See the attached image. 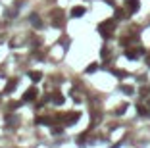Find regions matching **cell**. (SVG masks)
<instances>
[{"label":"cell","mask_w":150,"mask_h":148,"mask_svg":"<svg viewBox=\"0 0 150 148\" xmlns=\"http://www.w3.org/2000/svg\"><path fill=\"white\" fill-rule=\"evenodd\" d=\"M114 27H116V23H114V20H110L108 23H102V25L98 27V29H100V33H104V31H106V35H108V33H110Z\"/></svg>","instance_id":"cell-1"},{"label":"cell","mask_w":150,"mask_h":148,"mask_svg":"<svg viewBox=\"0 0 150 148\" xmlns=\"http://www.w3.org/2000/svg\"><path fill=\"white\" fill-rule=\"evenodd\" d=\"M125 2H127L129 12H137V10H139V0H125Z\"/></svg>","instance_id":"cell-2"},{"label":"cell","mask_w":150,"mask_h":148,"mask_svg":"<svg viewBox=\"0 0 150 148\" xmlns=\"http://www.w3.org/2000/svg\"><path fill=\"white\" fill-rule=\"evenodd\" d=\"M35 96H37V90L31 89V90H27V92H25V96H23V98H25V100H35Z\"/></svg>","instance_id":"cell-3"},{"label":"cell","mask_w":150,"mask_h":148,"mask_svg":"<svg viewBox=\"0 0 150 148\" xmlns=\"http://www.w3.org/2000/svg\"><path fill=\"white\" fill-rule=\"evenodd\" d=\"M83 13H85V10H83V8H73V10H71V15H73V17H79V15H83Z\"/></svg>","instance_id":"cell-4"},{"label":"cell","mask_w":150,"mask_h":148,"mask_svg":"<svg viewBox=\"0 0 150 148\" xmlns=\"http://www.w3.org/2000/svg\"><path fill=\"white\" fill-rule=\"evenodd\" d=\"M79 119V114H69V116L65 117V123H73V121H77Z\"/></svg>","instance_id":"cell-5"},{"label":"cell","mask_w":150,"mask_h":148,"mask_svg":"<svg viewBox=\"0 0 150 148\" xmlns=\"http://www.w3.org/2000/svg\"><path fill=\"white\" fill-rule=\"evenodd\" d=\"M54 102L62 104V102H64V96H62V94H54Z\"/></svg>","instance_id":"cell-6"},{"label":"cell","mask_w":150,"mask_h":148,"mask_svg":"<svg viewBox=\"0 0 150 148\" xmlns=\"http://www.w3.org/2000/svg\"><path fill=\"white\" fill-rule=\"evenodd\" d=\"M13 87H15V79H13V81H10V83L6 85V92H10V90H12Z\"/></svg>","instance_id":"cell-7"},{"label":"cell","mask_w":150,"mask_h":148,"mask_svg":"<svg viewBox=\"0 0 150 148\" xmlns=\"http://www.w3.org/2000/svg\"><path fill=\"white\" fill-rule=\"evenodd\" d=\"M31 79H33V81H39V79H40V73H37V71H35V73H31Z\"/></svg>","instance_id":"cell-8"},{"label":"cell","mask_w":150,"mask_h":148,"mask_svg":"<svg viewBox=\"0 0 150 148\" xmlns=\"http://www.w3.org/2000/svg\"><path fill=\"white\" fill-rule=\"evenodd\" d=\"M94 69H96V64H91L89 67H87V71H89V73H91V71H94Z\"/></svg>","instance_id":"cell-9"},{"label":"cell","mask_w":150,"mask_h":148,"mask_svg":"<svg viewBox=\"0 0 150 148\" xmlns=\"http://www.w3.org/2000/svg\"><path fill=\"white\" fill-rule=\"evenodd\" d=\"M123 92H127V94H131V92H133V89H131V87H123Z\"/></svg>","instance_id":"cell-10"},{"label":"cell","mask_w":150,"mask_h":148,"mask_svg":"<svg viewBox=\"0 0 150 148\" xmlns=\"http://www.w3.org/2000/svg\"><path fill=\"white\" fill-rule=\"evenodd\" d=\"M146 64H148V65H150V56H148V58H146Z\"/></svg>","instance_id":"cell-11"}]
</instances>
